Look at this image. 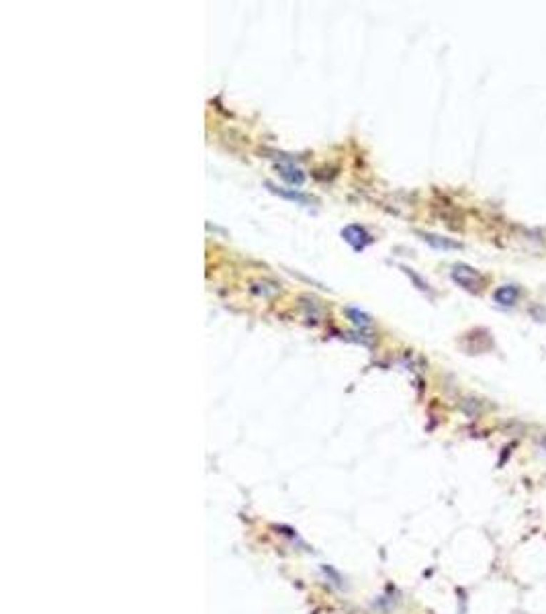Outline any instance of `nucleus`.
<instances>
[{
  "mask_svg": "<svg viewBox=\"0 0 546 614\" xmlns=\"http://www.w3.org/2000/svg\"><path fill=\"white\" fill-rule=\"evenodd\" d=\"M453 281L470 293H481L485 287V278L469 264H455L453 266Z\"/></svg>",
  "mask_w": 546,
  "mask_h": 614,
  "instance_id": "obj_1",
  "label": "nucleus"
},
{
  "mask_svg": "<svg viewBox=\"0 0 546 614\" xmlns=\"http://www.w3.org/2000/svg\"><path fill=\"white\" fill-rule=\"evenodd\" d=\"M342 238L348 242L356 252H363L366 246L373 242V238H370V233L364 230L363 226H356V223H352V226H346L344 230H342Z\"/></svg>",
  "mask_w": 546,
  "mask_h": 614,
  "instance_id": "obj_2",
  "label": "nucleus"
},
{
  "mask_svg": "<svg viewBox=\"0 0 546 614\" xmlns=\"http://www.w3.org/2000/svg\"><path fill=\"white\" fill-rule=\"evenodd\" d=\"M493 299L503 307L514 306L520 299V287H516V285H503V287H500L497 291L493 293Z\"/></svg>",
  "mask_w": 546,
  "mask_h": 614,
  "instance_id": "obj_3",
  "label": "nucleus"
},
{
  "mask_svg": "<svg viewBox=\"0 0 546 614\" xmlns=\"http://www.w3.org/2000/svg\"><path fill=\"white\" fill-rule=\"evenodd\" d=\"M278 172H280V176H283L287 183L297 184V186L303 184L305 174L301 172V168H297L295 164H280V166H278Z\"/></svg>",
  "mask_w": 546,
  "mask_h": 614,
  "instance_id": "obj_4",
  "label": "nucleus"
},
{
  "mask_svg": "<svg viewBox=\"0 0 546 614\" xmlns=\"http://www.w3.org/2000/svg\"><path fill=\"white\" fill-rule=\"evenodd\" d=\"M422 240L428 242L430 246L438 248V250H458L460 244L458 242H453L448 238H440V236H434V233H422Z\"/></svg>",
  "mask_w": 546,
  "mask_h": 614,
  "instance_id": "obj_5",
  "label": "nucleus"
},
{
  "mask_svg": "<svg viewBox=\"0 0 546 614\" xmlns=\"http://www.w3.org/2000/svg\"><path fill=\"white\" fill-rule=\"evenodd\" d=\"M346 313H348L350 318H352V322L356 323V326H360V328H368V326L373 323L370 316H366V313L358 311V309H352V307H348V309H346Z\"/></svg>",
  "mask_w": 546,
  "mask_h": 614,
  "instance_id": "obj_6",
  "label": "nucleus"
},
{
  "mask_svg": "<svg viewBox=\"0 0 546 614\" xmlns=\"http://www.w3.org/2000/svg\"><path fill=\"white\" fill-rule=\"evenodd\" d=\"M266 186H271V188H273V193L280 195V197H285V199L297 201V203H301V205H307V203H309V199H307L305 195H299L297 191H295V193H290V191H283V188H274L271 183H266Z\"/></svg>",
  "mask_w": 546,
  "mask_h": 614,
  "instance_id": "obj_7",
  "label": "nucleus"
}]
</instances>
